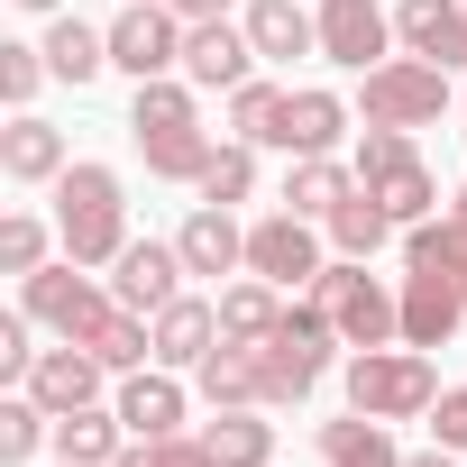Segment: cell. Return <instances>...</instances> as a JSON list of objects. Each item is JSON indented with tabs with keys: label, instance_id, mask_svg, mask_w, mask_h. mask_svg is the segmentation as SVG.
<instances>
[{
	"label": "cell",
	"instance_id": "cell-33",
	"mask_svg": "<svg viewBox=\"0 0 467 467\" xmlns=\"http://www.w3.org/2000/svg\"><path fill=\"white\" fill-rule=\"evenodd\" d=\"M248 183H257V147H248V138H229V147L211 156V174H202V202L229 211V202H248Z\"/></svg>",
	"mask_w": 467,
	"mask_h": 467
},
{
	"label": "cell",
	"instance_id": "cell-5",
	"mask_svg": "<svg viewBox=\"0 0 467 467\" xmlns=\"http://www.w3.org/2000/svg\"><path fill=\"white\" fill-rule=\"evenodd\" d=\"M183 10L174 0H129V10L110 19V65L119 74H138V83H156V74H174L183 65Z\"/></svg>",
	"mask_w": 467,
	"mask_h": 467
},
{
	"label": "cell",
	"instance_id": "cell-9",
	"mask_svg": "<svg viewBox=\"0 0 467 467\" xmlns=\"http://www.w3.org/2000/svg\"><path fill=\"white\" fill-rule=\"evenodd\" d=\"M248 266L266 285H321V239H312V220L303 211H275L248 229Z\"/></svg>",
	"mask_w": 467,
	"mask_h": 467
},
{
	"label": "cell",
	"instance_id": "cell-10",
	"mask_svg": "<svg viewBox=\"0 0 467 467\" xmlns=\"http://www.w3.org/2000/svg\"><path fill=\"white\" fill-rule=\"evenodd\" d=\"M248 65H257V37H248V28H229V19H192V28H183V74H192L202 92H239Z\"/></svg>",
	"mask_w": 467,
	"mask_h": 467
},
{
	"label": "cell",
	"instance_id": "cell-14",
	"mask_svg": "<svg viewBox=\"0 0 467 467\" xmlns=\"http://www.w3.org/2000/svg\"><path fill=\"white\" fill-rule=\"evenodd\" d=\"M458 312H467V285H458V275H431V266L403 275V339H412V348H440V339L458 330Z\"/></svg>",
	"mask_w": 467,
	"mask_h": 467
},
{
	"label": "cell",
	"instance_id": "cell-3",
	"mask_svg": "<svg viewBox=\"0 0 467 467\" xmlns=\"http://www.w3.org/2000/svg\"><path fill=\"white\" fill-rule=\"evenodd\" d=\"M321 312H330V330L348 339V348H385V339H403V294H385L376 275H367V257H339V266H321Z\"/></svg>",
	"mask_w": 467,
	"mask_h": 467
},
{
	"label": "cell",
	"instance_id": "cell-36",
	"mask_svg": "<svg viewBox=\"0 0 467 467\" xmlns=\"http://www.w3.org/2000/svg\"><path fill=\"white\" fill-rule=\"evenodd\" d=\"M0 266H10V275H37V266H47V229H37L28 211L0 220Z\"/></svg>",
	"mask_w": 467,
	"mask_h": 467
},
{
	"label": "cell",
	"instance_id": "cell-7",
	"mask_svg": "<svg viewBox=\"0 0 467 467\" xmlns=\"http://www.w3.org/2000/svg\"><path fill=\"white\" fill-rule=\"evenodd\" d=\"M358 183L412 229V220H431V174H421V156H412V138L403 129H367V147H358Z\"/></svg>",
	"mask_w": 467,
	"mask_h": 467
},
{
	"label": "cell",
	"instance_id": "cell-19",
	"mask_svg": "<svg viewBox=\"0 0 467 467\" xmlns=\"http://www.w3.org/2000/svg\"><path fill=\"white\" fill-rule=\"evenodd\" d=\"M211 348H220V312H211V303L183 294V303L156 312V358H165V367H202Z\"/></svg>",
	"mask_w": 467,
	"mask_h": 467
},
{
	"label": "cell",
	"instance_id": "cell-20",
	"mask_svg": "<svg viewBox=\"0 0 467 467\" xmlns=\"http://www.w3.org/2000/svg\"><path fill=\"white\" fill-rule=\"evenodd\" d=\"M192 376H202V394H211V403H266V358H257L248 339H220Z\"/></svg>",
	"mask_w": 467,
	"mask_h": 467
},
{
	"label": "cell",
	"instance_id": "cell-34",
	"mask_svg": "<svg viewBox=\"0 0 467 467\" xmlns=\"http://www.w3.org/2000/svg\"><path fill=\"white\" fill-rule=\"evenodd\" d=\"M110 467H220V458H211V440H183V431H165V440H129Z\"/></svg>",
	"mask_w": 467,
	"mask_h": 467
},
{
	"label": "cell",
	"instance_id": "cell-4",
	"mask_svg": "<svg viewBox=\"0 0 467 467\" xmlns=\"http://www.w3.org/2000/svg\"><path fill=\"white\" fill-rule=\"evenodd\" d=\"M330 312H321V294L312 303H294L285 321H275V339H257V358H266V403H303L312 385H321V367H330Z\"/></svg>",
	"mask_w": 467,
	"mask_h": 467
},
{
	"label": "cell",
	"instance_id": "cell-41",
	"mask_svg": "<svg viewBox=\"0 0 467 467\" xmlns=\"http://www.w3.org/2000/svg\"><path fill=\"white\" fill-rule=\"evenodd\" d=\"M19 10H56V0H19Z\"/></svg>",
	"mask_w": 467,
	"mask_h": 467
},
{
	"label": "cell",
	"instance_id": "cell-35",
	"mask_svg": "<svg viewBox=\"0 0 467 467\" xmlns=\"http://www.w3.org/2000/svg\"><path fill=\"white\" fill-rule=\"evenodd\" d=\"M47 403L37 394H10V403H0V458H37V440H47Z\"/></svg>",
	"mask_w": 467,
	"mask_h": 467
},
{
	"label": "cell",
	"instance_id": "cell-42",
	"mask_svg": "<svg viewBox=\"0 0 467 467\" xmlns=\"http://www.w3.org/2000/svg\"><path fill=\"white\" fill-rule=\"evenodd\" d=\"M458 211H467V192H458Z\"/></svg>",
	"mask_w": 467,
	"mask_h": 467
},
{
	"label": "cell",
	"instance_id": "cell-25",
	"mask_svg": "<svg viewBox=\"0 0 467 467\" xmlns=\"http://www.w3.org/2000/svg\"><path fill=\"white\" fill-rule=\"evenodd\" d=\"M394 229H403V220H394V211H385V202H376V192L358 183V192H348V202L330 211V248H339V257H376V248L394 239Z\"/></svg>",
	"mask_w": 467,
	"mask_h": 467
},
{
	"label": "cell",
	"instance_id": "cell-26",
	"mask_svg": "<svg viewBox=\"0 0 467 467\" xmlns=\"http://www.w3.org/2000/svg\"><path fill=\"white\" fill-rule=\"evenodd\" d=\"M202 440H211L220 467H266V458H275V421H257V403H229Z\"/></svg>",
	"mask_w": 467,
	"mask_h": 467
},
{
	"label": "cell",
	"instance_id": "cell-40",
	"mask_svg": "<svg viewBox=\"0 0 467 467\" xmlns=\"http://www.w3.org/2000/svg\"><path fill=\"white\" fill-rule=\"evenodd\" d=\"M403 467H458V458H449V449H431V458H403Z\"/></svg>",
	"mask_w": 467,
	"mask_h": 467
},
{
	"label": "cell",
	"instance_id": "cell-39",
	"mask_svg": "<svg viewBox=\"0 0 467 467\" xmlns=\"http://www.w3.org/2000/svg\"><path fill=\"white\" fill-rule=\"evenodd\" d=\"M183 19H229V0H174Z\"/></svg>",
	"mask_w": 467,
	"mask_h": 467
},
{
	"label": "cell",
	"instance_id": "cell-22",
	"mask_svg": "<svg viewBox=\"0 0 467 467\" xmlns=\"http://www.w3.org/2000/svg\"><path fill=\"white\" fill-rule=\"evenodd\" d=\"M119 449H129V421H119V412H92V403H83V412H56V458L110 467Z\"/></svg>",
	"mask_w": 467,
	"mask_h": 467
},
{
	"label": "cell",
	"instance_id": "cell-30",
	"mask_svg": "<svg viewBox=\"0 0 467 467\" xmlns=\"http://www.w3.org/2000/svg\"><path fill=\"white\" fill-rule=\"evenodd\" d=\"M275 321H285V303H275V285L257 275V285H239V294H220V339H275Z\"/></svg>",
	"mask_w": 467,
	"mask_h": 467
},
{
	"label": "cell",
	"instance_id": "cell-21",
	"mask_svg": "<svg viewBox=\"0 0 467 467\" xmlns=\"http://www.w3.org/2000/svg\"><path fill=\"white\" fill-rule=\"evenodd\" d=\"M348 192H358V165H330V156H294V174H285V211H303V220H330Z\"/></svg>",
	"mask_w": 467,
	"mask_h": 467
},
{
	"label": "cell",
	"instance_id": "cell-1",
	"mask_svg": "<svg viewBox=\"0 0 467 467\" xmlns=\"http://www.w3.org/2000/svg\"><path fill=\"white\" fill-rule=\"evenodd\" d=\"M56 229L74 266H119L129 248V211H119V174L110 165H65L56 174Z\"/></svg>",
	"mask_w": 467,
	"mask_h": 467
},
{
	"label": "cell",
	"instance_id": "cell-11",
	"mask_svg": "<svg viewBox=\"0 0 467 467\" xmlns=\"http://www.w3.org/2000/svg\"><path fill=\"white\" fill-rule=\"evenodd\" d=\"M385 37H394V19L376 10V0H321V56H330V65H358V74H376Z\"/></svg>",
	"mask_w": 467,
	"mask_h": 467
},
{
	"label": "cell",
	"instance_id": "cell-38",
	"mask_svg": "<svg viewBox=\"0 0 467 467\" xmlns=\"http://www.w3.org/2000/svg\"><path fill=\"white\" fill-rule=\"evenodd\" d=\"M431 431H440V449H467V385L431 403Z\"/></svg>",
	"mask_w": 467,
	"mask_h": 467
},
{
	"label": "cell",
	"instance_id": "cell-16",
	"mask_svg": "<svg viewBox=\"0 0 467 467\" xmlns=\"http://www.w3.org/2000/svg\"><path fill=\"white\" fill-rule=\"evenodd\" d=\"M394 37L412 56H431V65H467V10H449V0H403Z\"/></svg>",
	"mask_w": 467,
	"mask_h": 467
},
{
	"label": "cell",
	"instance_id": "cell-17",
	"mask_svg": "<svg viewBox=\"0 0 467 467\" xmlns=\"http://www.w3.org/2000/svg\"><path fill=\"white\" fill-rule=\"evenodd\" d=\"M174 248H183V266H192V275H229V266H248V229L229 220L220 202H202V211L183 220V239H174Z\"/></svg>",
	"mask_w": 467,
	"mask_h": 467
},
{
	"label": "cell",
	"instance_id": "cell-18",
	"mask_svg": "<svg viewBox=\"0 0 467 467\" xmlns=\"http://www.w3.org/2000/svg\"><path fill=\"white\" fill-rule=\"evenodd\" d=\"M248 37H257V56H275V65L321 56V19H303V0H248Z\"/></svg>",
	"mask_w": 467,
	"mask_h": 467
},
{
	"label": "cell",
	"instance_id": "cell-32",
	"mask_svg": "<svg viewBox=\"0 0 467 467\" xmlns=\"http://www.w3.org/2000/svg\"><path fill=\"white\" fill-rule=\"evenodd\" d=\"M275 119H285V92L275 83H239V92H229V129H239L248 147H275Z\"/></svg>",
	"mask_w": 467,
	"mask_h": 467
},
{
	"label": "cell",
	"instance_id": "cell-23",
	"mask_svg": "<svg viewBox=\"0 0 467 467\" xmlns=\"http://www.w3.org/2000/svg\"><path fill=\"white\" fill-rule=\"evenodd\" d=\"M0 174H19V183H56L65 174V138L47 119H10L0 129Z\"/></svg>",
	"mask_w": 467,
	"mask_h": 467
},
{
	"label": "cell",
	"instance_id": "cell-2",
	"mask_svg": "<svg viewBox=\"0 0 467 467\" xmlns=\"http://www.w3.org/2000/svg\"><path fill=\"white\" fill-rule=\"evenodd\" d=\"M348 403L376 412V421H412L440 403V376H431V348H358L348 358Z\"/></svg>",
	"mask_w": 467,
	"mask_h": 467
},
{
	"label": "cell",
	"instance_id": "cell-12",
	"mask_svg": "<svg viewBox=\"0 0 467 467\" xmlns=\"http://www.w3.org/2000/svg\"><path fill=\"white\" fill-rule=\"evenodd\" d=\"M174 275H192V266H183V248H156V239H129V248H119V303H129V312H147V321H156L165 303H183V294H174Z\"/></svg>",
	"mask_w": 467,
	"mask_h": 467
},
{
	"label": "cell",
	"instance_id": "cell-15",
	"mask_svg": "<svg viewBox=\"0 0 467 467\" xmlns=\"http://www.w3.org/2000/svg\"><path fill=\"white\" fill-rule=\"evenodd\" d=\"M339 129H348V101H339V92H285L275 147H285V156H330Z\"/></svg>",
	"mask_w": 467,
	"mask_h": 467
},
{
	"label": "cell",
	"instance_id": "cell-27",
	"mask_svg": "<svg viewBox=\"0 0 467 467\" xmlns=\"http://www.w3.org/2000/svg\"><path fill=\"white\" fill-rule=\"evenodd\" d=\"M147 147V174H165V183H202L211 174V156H220V138L192 119V129H165V138H138Z\"/></svg>",
	"mask_w": 467,
	"mask_h": 467
},
{
	"label": "cell",
	"instance_id": "cell-29",
	"mask_svg": "<svg viewBox=\"0 0 467 467\" xmlns=\"http://www.w3.org/2000/svg\"><path fill=\"white\" fill-rule=\"evenodd\" d=\"M101 65H110V28H83V19H56V28H47V74L92 83Z\"/></svg>",
	"mask_w": 467,
	"mask_h": 467
},
{
	"label": "cell",
	"instance_id": "cell-13",
	"mask_svg": "<svg viewBox=\"0 0 467 467\" xmlns=\"http://www.w3.org/2000/svg\"><path fill=\"white\" fill-rule=\"evenodd\" d=\"M28 394H37L47 412H83V403L101 394V358H92L83 339H65V348H37V367H28Z\"/></svg>",
	"mask_w": 467,
	"mask_h": 467
},
{
	"label": "cell",
	"instance_id": "cell-24",
	"mask_svg": "<svg viewBox=\"0 0 467 467\" xmlns=\"http://www.w3.org/2000/svg\"><path fill=\"white\" fill-rule=\"evenodd\" d=\"M119 421H129V440H165V431H183V385H174V376H129Z\"/></svg>",
	"mask_w": 467,
	"mask_h": 467
},
{
	"label": "cell",
	"instance_id": "cell-43",
	"mask_svg": "<svg viewBox=\"0 0 467 467\" xmlns=\"http://www.w3.org/2000/svg\"><path fill=\"white\" fill-rule=\"evenodd\" d=\"M65 467H74V458H65Z\"/></svg>",
	"mask_w": 467,
	"mask_h": 467
},
{
	"label": "cell",
	"instance_id": "cell-31",
	"mask_svg": "<svg viewBox=\"0 0 467 467\" xmlns=\"http://www.w3.org/2000/svg\"><path fill=\"white\" fill-rule=\"evenodd\" d=\"M129 129H138V138L192 129V92H183V83H165V74H156V83H138V110H129Z\"/></svg>",
	"mask_w": 467,
	"mask_h": 467
},
{
	"label": "cell",
	"instance_id": "cell-6",
	"mask_svg": "<svg viewBox=\"0 0 467 467\" xmlns=\"http://www.w3.org/2000/svg\"><path fill=\"white\" fill-rule=\"evenodd\" d=\"M449 110V65L412 56V65H376L367 74V129H431Z\"/></svg>",
	"mask_w": 467,
	"mask_h": 467
},
{
	"label": "cell",
	"instance_id": "cell-8",
	"mask_svg": "<svg viewBox=\"0 0 467 467\" xmlns=\"http://www.w3.org/2000/svg\"><path fill=\"white\" fill-rule=\"evenodd\" d=\"M19 285H28V294H19L28 321H47V330H65V339H92V321L110 312L83 266H37V275H19Z\"/></svg>",
	"mask_w": 467,
	"mask_h": 467
},
{
	"label": "cell",
	"instance_id": "cell-37",
	"mask_svg": "<svg viewBox=\"0 0 467 467\" xmlns=\"http://www.w3.org/2000/svg\"><path fill=\"white\" fill-rule=\"evenodd\" d=\"M47 74V47H0V101H28Z\"/></svg>",
	"mask_w": 467,
	"mask_h": 467
},
{
	"label": "cell",
	"instance_id": "cell-28",
	"mask_svg": "<svg viewBox=\"0 0 467 467\" xmlns=\"http://www.w3.org/2000/svg\"><path fill=\"white\" fill-rule=\"evenodd\" d=\"M321 458H330V467H403L376 412H348V421H321Z\"/></svg>",
	"mask_w": 467,
	"mask_h": 467
}]
</instances>
